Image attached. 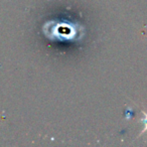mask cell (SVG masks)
Returning <instances> with one entry per match:
<instances>
[{
	"mask_svg": "<svg viewBox=\"0 0 147 147\" xmlns=\"http://www.w3.org/2000/svg\"><path fill=\"white\" fill-rule=\"evenodd\" d=\"M144 124H145V130H147V115L144 118Z\"/></svg>",
	"mask_w": 147,
	"mask_h": 147,
	"instance_id": "6da1fadb",
	"label": "cell"
}]
</instances>
